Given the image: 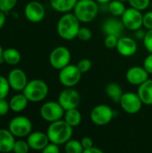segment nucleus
<instances>
[{
    "mask_svg": "<svg viewBox=\"0 0 152 153\" xmlns=\"http://www.w3.org/2000/svg\"><path fill=\"white\" fill-rule=\"evenodd\" d=\"M80 21L73 13H65L59 18L56 24L58 36L65 40H73L77 38L78 31L81 28Z\"/></svg>",
    "mask_w": 152,
    "mask_h": 153,
    "instance_id": "nucleus-1",
    "label": "nucleus"
},
{
    "mask_svg": "<svg viewBox=\"0 0 152 153\" xmlns=\"http://www.w3.org/2000/svg\"><path fill=\"white\" fill-rule=\"evenodd\" d=\"M47 134L49 142L60 146L72 139L73 134V127H72L63 118L50 123L47 129Z\"/></svg>",
    "mask_w": 152,
    "mask_h": 153,
    "instance_id": "nucleus-2",
    "label": "nucleus"
},
{
    "mask_svg": "<svg viewBox=\"0 0 152 153\" xmlns=\"http://www.w3.org/2000/svg\"><path fill=\"white\" fill-rule=\"evenodd\" d=\"M99 11V4L95 0H78L73 13L82 23L91 22Z\"/></svg>",
    "mask_w": 152,
    "mask_h": 153,
    "instance_id": "nucleus-3",
    "label": "nucleus"
},
{
    "mask_svg": "<svg viewBox=\"0 0 152 153\" xmlns=\"http://www.w3.org/2000/svg\"><path fill=\"white\" fill-rule=\"evenodd\" d=\"M49 88L47 82L40 79H33L28 82L22 93L30 102H40L48 95Z\"/></svg>",
    "mask_w": 152,
    "mask_h": 153,
    "instance_id": "nucleus-4",
    "label": "nucleus"
},
{
    "mask_svg": "<svg viewBox=\"0 0 152 153\" xmlns=\"http://www.w3.org/2000/svg\"><path fill=\"white\" fill-rule=\"evenodd\" d=\"M82 73L79 70L77 65H67L59 70L58 80L60 83L66 88H73L76 86L82 79Z\"/></svg>",
    "mask_w": 152,
    "mask_h": 153,
    "instance_id": "nucleus-5",
    "label": "nucleus"
},
{
    "mask_svg": "<svg viewBox=\"0 0 152 153\" xmlns=\"http://www.w3.org/2000/svg\"><path fill=\"white\" fill-rule=\"evenodd\" d=\"M65 110L58 101H47L42 104L39 109L40 117L43 120L52 123L64 118Z\"/></svg>",
    "mask_w": 152,
    "mask_h": 153,
    "instance_id": "nucleus-6",
    "label": "nucleus"
},
{
    "mask_svg": "<svg viewBox=\"0 0 152 153\" xmlns=\"http://www.w3.org/2000/svg\"><path fill=\"white\" fill-rule=\"evenodd\" d=\"M113 117V109L106 104H99L95 106L90 114V121L98 126H104L108 125L112 121Z\"/></svg>",
    "mask_w": 152,
    "mask_h": 153,
    "instance_id": "nucleus-7",
    "label": "nucleus"
},
{
    "mask_svg": "<svg viewBox=\"0 0 152 153\" xmlns=\"http://www.w3.org/2000/svg\"><path fill=\"white\" fill-rule=\"evenodd\" d=\"M8 129L15 137L23 138L32 132V123L27 117L18 116L9 122Z\"/></svg>",
    "mask_w": 152,
    "mask_h": 153,
    "instance_id": "nucleus-8",
    "label": "nucleus"
},
{
    "mask_svg": "<svg viewBox=\"0 0 152 153\" xmlns=\"http://www.w3.org/2000/svg\"><path fill=\"white\" fill-rule=\"evenodd\" d=\"M72 55L70 50L64 46L55 48L49 54V64L56 70H61L70 64Z\"/></svg>",
    "mask_w": 152,
    "mask_h": 153,
    "instance_id": "nucleus-9",
    "label": "nucleus"
},
{
    "mask_svg": "<svg viewBox=\"0 0 152 153\" xmlns=\"http://www.w3.org/2000/svg\"><path fill=\"white\" fill-rule=\"evenodd\" d=\"M119 104L122 109L130 115H134L140 112L143 105L139 95L133 91L124 92Z\"/></svg>",
    "mask_w": 152,
    "mask_h": 153,
    "instance_id": "nucleus-10",
    "label": "nucleus"
},
{
    "mask_svg": "<svg viewBox=\"0 0 152 153\" xmlns=\"http://www.w3.org/2000/svg\"><path fill=\"white\" fill-rule=\"evenodd\" d=\"M121 20L125 27L133 31H135L143 26L142 25L143 14L142 11L135 9L133 7L126 8V10L121 16Z\"/></svg>",
    "mask_w": 152,
    "mask_h": 153,
    "instance_id": "nucleus-11",
    "label": "nucleus"
},
{
    "mask_svg": "<svg viewBox=\"0 0 152 153\" xmlns=\"http://www.w3.org/2000/svg\"><path fill=\"white\" fill-rule=\"evenodd\" d=\"M57 101L63 107L65 110H68L71 108H76L80 106L81 103V96L80 93L73 88L64 89L58 95Z\"/></svg>",
    "mask_w": 152,
    "mask_h": 153,
    "instance_id": "nucleus-12",
    "label": "nucleus"
},
{
    "mask_svg": "<svg viewBox=\"0 0 152 153\" xmlns=\"http://www.w3.org/2000/svg\"><path fill=\"white\" fill-rule=\"evenodd\" d=\"M24 15L26 19L31 22H39L45 18L46 10L40 2L33 0L25 5Z\"/></svg>",
    "mask_w": 152,
    "mask_h": 153,
    "instance_id": "nucleus-13",
    "label": "nucleus"
},
{
    "mask_svg": "<svg viewBox=\"0 0 152 153\" xmlns=\"http://www.w3.org/2000/svg\"><path fill=\"white\" fill-rule=\"evenodd\" d=\"M11 89L15 91H22L28 83V77L25 72L20 68L12 69L7 76Z\"/></svg>",
    "mask_w": 152,
    "mask_h": 153,
    "instance_id": "nucleus-14",
    "label": "nucleus"
},
{
    "mask_svg": "<svg viewBox=\"0 0 152 153\" xmlns=\"http://www.w3.org/2000/svg\"><path fill=\"white\" fill-rule=\"evenodd\" d=\"M116 48L119 55L125 57H129L135 55L138 50V46L134 39L128 36H121L118 38Z\"/></svg>",
    "mask_w": 152,
    "mask_h": 153,
    "instance_id": "nucleus-15",
    "label": "nucleus"
},
{
    "mask_svg": "<svg viewBox=\"0 0 152 153\" xmlns=\"http://www.w3.org/2000/svg\"><path fill=\"white\" fill-rule=\"evenodd\" d=\"M149 75L150 74L145 70L143 66L134 65L127 70L125 74V79L128 83L134 86H140L142 83L150 79Z\"/></svg>",
    "mask_w": 152,
    "mask_h": 153,
    "instance_id": "nucleus-16",
    "label": "nucleus"
},
{
    "mask_svg": "<svg viewBox=\"0 0 152 153\" xmlns=\"http://www.w3.org/2000/svg\"><path fill=\"white\" fill-rule=\"evenodd\" d=\"M125 28L122 20L116 16L108 18L102 24V30L106 35H115L118 38L122 36Z\"/></svg>",
    "mask_w": 152,
    "mask_h": 153,
    "instance_id": "nucleus-17",
    "label": "nucleus"
},
{
    "mask_svg": "<svg viewBox=\"0 0 152 153\" xmlns=\"http://www.w3.org/2000/svg\"><path fill=\"white\" fill-rule=\"evenodd\" d=\"M27 142L30 148L33 151H43V149L50 143L47 133L36 131L31 132L27 136Z\"/></svg>",
    "mask_w": 152,
    "mask_h": 153,
    "instance_id": "nucleus-18",
    "label": "nucleus"
},
{
    "mask_svg": "<svg viewBox=\"0 0 152 153\" xmlns=\"http://www.w3.org/2000/svg\"><path fill=\"white\" fill-rule=\"evenodd\" d=\"M15 141V136L9 129H0V152H13Z\"/></svg>",
    "mask_w": 152,
    "mask_h": 153,
    "instance_id": "nucleus-19",
    "label": "nucleus"
},
{
    "mask_svg": "<svg viewBox=\"0 0 152 153\" xmlns=\"http://www.w3.org/2000/svg\"><path fill=\"white\" fill-rule=\"evenodd\" d=\"M137 94L142 100L143 105L151 106L152 105V80L148 79L146 82L142 83L138 90Z\"/></svg>",
    "mask_w": 152,
    "mask_h": 153,
    "instance_id": "nucleus-20",
    "label": "nucleus"
},
{
    "mask_svg": "<svg viewBox=\"0 0 152 153\" xmlns=\"http://www.w3.org/2000/svg\"><path fill=\"white\" fill-rule=\"evenodd\" d=\"M78 0H49L51 7L57 13H65L72 12Z\"/></svg>",
    "mask_w": 152,
    "mask_h": 153,
    "instance_id": "nucleus-21",
    "label": "nucleus"
},
{
    "mask_svg": "<svg viewBox=\"0 0 152 153\" xmlns=\"http://www.w3.org/2000/svg\"><path fill=\"white\" fill-rule=\"evenodd\" d=\"M29 102H30L29 100L26 98V96L23 93H19L11 98L9 101L10 108L12 111L15 113L22 112L27 108Z\"/></svg>",
    "mask_w": 152,
    "mask_h": 153,
    "instance_id": "nucleus-22",
    "label": "nucleus"
},
{
    "mask_svg": "<svg viewBox=\"0 0 152 153\" xmlns=\"http://www.w3.org/2000/svg\"><path fill=\"white\" fill-rule=\"evenodd\" d=\"M22 56L19 50L13 48H8L4 49L3 60L9 65H16L21 62Z\"/></svg>",
    "mask_w": 152,
    "mask_h": 153,
    "instance_id": "nucleus-23",
    "label": "nucleus"
},
{
    "mask_svg": "<svg viewBox=\"0 0 152 153\" xmlns=\"http://www.w3.org/2000/svg\"><path fill=\"white\" fill-rule=\"evenodd\" d=\"M64 119L72 126V127H77L81 125L82 120V116L80 110H78V108H71L68 110H65L64 115Z\"/></svg>",
    "mask_w": 152,
    "mask_h": 153,
    "instance_id": "nucleus-24",
    "label": "nucleus"
},
{
    "mask_svg": "<svg viewBox=\"0 0 152 153\" xmlns=\"http://www.w3.org/2000/svg\"><path fill=\"white\" fill-rule=\"evenodd\" d=\"M106 94L108 95V98L112 100V101L119 104L120 100L124 94V91H123L122 87L118 83L110 82L106 87Z\"/></svg>",
    "mask_w": 152,
    "mask_h": 153,
    "instance_id": "nucleus-25",
    "label": "nucleus"
},
{
    "mask_svg": "<svg viewBox=\"0 0 152 153\" xmlns=\"http://www.w3.org/2000/svg\"><path fill=\"white\" fill-rule=\"evenodd\" d=\"M108 10L111 13V15L116 17H121L126 10V7L125 4L119 0H111L108 4Z\"/></svg>",
    "mask_w": 152,
    "mask_h": 153,
    "instance_id": "nucleus-26",
    "label": "nucleus"
},
{
    "mask_svg": "<svg viewBox=\"0 0 152 153\" xmlns=\"http://www.w3.org/2000/svg\"><path fill=\"white\" fill-rule=\"evenodd\" d=\"M64 145L66 153H83V147L81 141L70 139Z\"/></svg>",
    "mask_w": 152,
    "mask_h": 153,
    "instance_id": "nucleus-27",
    "label": "nucleus"
},
{
    "mask_svg": "<svg viewBox=\"0 0 152 153\" xmlns=\"http://www.w3.org/2000/svg\"><path fill=\"white\" fill-rule=\"evenodd\" d=\"M11 86L9 84L7 77L0 75V100L5 99L10 91Z\"/></svg>",
    "mask_w": 152,
    "mask_h": 153,
    "instance_id": "nucleus-28",
    "label": "nucleus"
},
{
    "mask_svg": "<svg viewBox=\"0 0 152 153\" xmlns=\"http://www.w3.org/2000/svg\"><path fill=\"white\" fill-rule=\"evenodd\" d=\"M128 3L131 7L138 9L140 11H144L151 6V0H128Z\"/></svg>",
    "mask_w": 152,
    "mask_h": 153,
    "instance_id": "nucleus-29",
    "label": "nucleus"
},
{
    "mask_svg": "<svg viewBox=\"0 0 152 153\" xmlns=\"http://www.w3.org/2000/svg\"><path fill=\"white\" fill-rule=\"evenodd\" d=\"M30 146L28 144L27 140H17L15 141L14 146H13V152L15 153H27L30 151Z\"/></svg>",
    "mask_w": 152,
    "mask_h": 153,
    "instance_id": "nucleus-30",
    "label": "nucleus"
},
{
    "mask_svg": "<svg viewBox=\"0 0 152 153\" xmlns=\"http://www.w3.org/2000/svg\"><path fill=\"white\" fill-rule=\"evenodd\" d=\"M77 38L82 41H89L92 38V31L87 27H81L78 31Z\"/></svg>",
    "mask_w": 152,
    "mask_h": 153,
    "instance_id": "nucleus-31",
    "label": "nucleus"
},
{
    "mask_svg": "<svg viewBox=\"0 0 152 153\" xmlns=\"http://www.w3.org/2000/svg\"><path fill=\"white\" fill-rule=\"evenodd\" d=\"M18 0H0V11L8 13L14 8Z\"/></svg>",
    "mask_w": 152,
    "mask_h": 153,
    "instance_id": "nucleus-32",
    "label": "nucleus"
},
{
    "mask_svg": "<svg viewBox=\"0 0 152 153\" xmlns=\"http://www.w3.org/2000/svg\"><path fill=\"white\" fill-rule=\"evenodd\" d=\"M118 41V37L115 35H106L104 39V45L108 49H113L116 48Z\"/></svg>",
    "mask_w": 152,
    "mask_h": 153,
    "instance_id": "nucleus-33",
    "label": "nucleus"
},
{
    "mask_svg": "<svg viewBox=\"0 0 152 153\" xmlns=\"http://www.w3.org/2000/svg\"><path fill=\"white\" fill-rule=\"evenodd\" d=\"M77 66L79 68V70L82 73V74H86L88 73L91 67H92V63L90 59L88 58H83L82 60H80L77 64Z\"/></svg>",
    "mask_w": 152,
    "mask_h": 153,
    "instance_id": "nucleus-34",
    "label": "nucleus"
},
{
    "mask_svg": "<svg viewBox=\"0 0 152 153\" xmlns=\"http://www.w3.org/2000/svg\"><path fill=\"white\" fill-rule=\"evenodd\" d=\"M144 47L149 53H152V29L148 30L143 39Z\"/></svg>",
    "mask_w": 152,
    "mask_h": 153,
    "instance_id": "nucleus-35",
    "label": "nucleus"
},
{
    "mask_svg": "<svg viewBox=\"0 0 152 153\" xmlns=\"http://www.w3.org/2000/svg\"><path fill=\"white\" fill-rule=\"evenodd\" d=\"M142 25L147 30L152 29V10L148 11L143 14V20H142Z\"/></svg>",
    "mask_w": 152,
    "mask_h": 153,
    "instance_id": "nucleus-36",
    "label": "nucleus"
},
{
    "mask_svg": "<svg viewBox=\"0 0 152 153\" xmlns=\"http://www.w3.org/2000/svg\"><path fill=\"white\" fill-rule=\"evenodd\" d=\"M43 153H59L60 152V149H59V145L54 143H49L42 151Z\"/></svg>",
    "mask_w": 152,
    "mask_h": 153,
    "instance_id": "nucleus-37",
    "label": "nucleus"
},
{
    "mask_svg": "<svg viewBox=\"0 0 152 153\" xmlns=\"http://www.w3.org/2000/svg\"><path fill=\"white\" fill-rule=\"evenodd\" d=\"M10 104L8 101L5 100V99L0 100V117L5 116L9 110H10Z\"/></svg>",
    "mask_w": 152,
    "mask_h": 153,
    "instance_id": "nucleus-38",
    "label": "nucleus"
},
{
    "mask_svg": "<svg viewBox=\"0 0 152 153\" xmlns=\"http://www.w3.org/2000/svg\"><path fill=\"white\" fill-rule=\"evenodd\" d=\"M145 70L150 74H152V53H150L143 61V65H142Z\"/></svg>",
    "mask_w": 152,
    "mask_h": 153,
    "instance_id": "nucleus-39",
    "label": "nucleus"
},
{
    "mask_svg": "<svg viewBox=\"0 0 152 153\" xmlns=\"http://www.w3.org/2000/svg\"><path fill=\"white\" fill-rule=\"evenodd\" d=\"M81 143H82V147H83V152H84L85 150H87V149H89V148L94 146V143H93L92 139H91L90 137H89V136H84V137H82V140H81Z\"/></svg>",
    "mask_w": 152,
    "mask_h": 153,
    "instance_id": "nucleus-40",
    "label": "nucleus"
},
{
    "mask_svg": "<svg viewBox=\"0 0 152 153\" xmlns=\"http://www.w3.org/2000/svg\"><path fill=\"white\" fill-rule=\"evenodd\" d=\"M83 153H103V151L101 149H99L95 146H92L87 150H85Z\"/></svg>",
    "mask_w": 152,
    "mask_h": 153,
    "instance_id": "nucleus-41",
    "label": "nucleus"
},
{
    "mask_svg": "<svg viewBox=\"0 0 152 153\" xmlns=\"http://www.w3.org/2000/svg\"><path fill=\"white\" fill-rule=\"evenodd\" d=\"M6 22V16H5V13L0 11V30L4 26Z\"/></svg>",
    "mask_w": 152,
    "mask_h": 153,
    "instance_id": "nucleus-42",
    "label": "nucleus"
},
{
    "mask_svg": "<svg viewBox=\"0 0 152 153\" xmlns=\"http://www.w3.org/2000/svg\"><path fill=\"white\" fill-rule=\"evenodd\" d=\"M134 32H135L134 35H135V37H137V39H144V36H145V33L146 32L143 31L142 30V28L139 29V30H135Z\"/></svg>",
    "mask_w": 152,
    "mask_h": 153,
    "instance_id": "nucleus-43",
    "label": "nucleus"
},
{
    "mask_svg": "<svg viewBox=\"0 0 152 153\" xmlns=\"http://www.w3.org/2000/svg\"><path fill=\"white\" fill-rule=\"evenodd\" d=\"M98 4H108L111 0H95Z\"/></svg>",
    "mask_w": 152,
    "mask_h": 153,
    "instance_id": "nucleus-44",
    "label": "nucleus"
},
{
    "mask_svg": "<svg viewBox=\"0 0 152 153\" xmlns=\"http://www.w3.org/2000/svg\"><path fill=\"white\" fill-rule=\"evenodd\" d=\"M3 52H4V49H3L2 46L0 45V63L4 62V60H3Z\"/></svg>",
    "mask_w": 152,
    "mask_h": 153,
    "instance_id": "nucleus-45",
    "label": "nucleus"
},
{
    "mask_svg": "<svg viewBox=\"0 0 152 153\" xmlns=\"http://www.w3.org/2000/svg\"><path fill=\"white\" fill-rule=\"evenodd\" d=\"M119 1H121V2H123V3H125V2H128V0H119Z\"/></svg>",
    "mask_w": 152,
    "mask_h": 153,
    "instance_id": "nucleus-46",
    "label": "nucleus"
},
{
    "mask_svg": "<svg viewBox=\"0 0 152 153\" xmlns=\"http://www.w3.org/2000/svg\"><path fill=\"white\" fill-rule=\"evenodd\" d=\"M151 10H152V3L151 4Z\"/></svg>",
    "mask_w": 152,
    "mask_h": 153,
    "instance_id": "nucleus-47",
    "label": "nucleus"
},
{
    "mask_svg": "<svg viewBox=\"0 0 152 153\" xmlns=\"http://www.w3.org/2000/svg\"><path fill=\"white\" fill-rule=\"evenodd\" d=\"M151 80H152V74H151Z\"/></svg>",
    "mask_w": 152,
    "mask_h": 153,
    "instance_id": "nucleus-48",
    "label": "nucleus"
}]
</instances>
